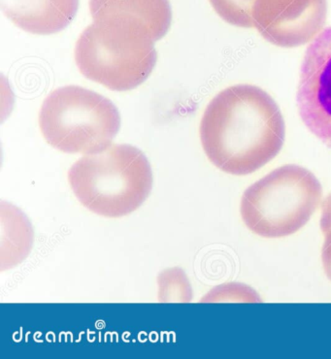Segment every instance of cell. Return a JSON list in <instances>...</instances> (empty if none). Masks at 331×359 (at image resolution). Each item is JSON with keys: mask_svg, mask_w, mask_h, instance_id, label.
Returning <instances> with one entry per match:
<instances>
[{"mask_svg": "<svg viewBox=\"0 0 331 359\" xmlns=\"http://www.w3.org/2000/svg\"><path fill=\"white\" fill-rule=\"evenodd\" d=\"M202 148L227 174L249 175L281 151L285 125L269 93L257 86L235 85L210 101L201 123Z\"/></svg>", "mask_w": 331, "mask_h": 359, "instance_id": "obj_1", "label": "cell"}, {"mask_svg": "<svg viewBox=\"0 0 331 359\" xmlns=\"http://www.w3.org/2000/svg\"><path fill=\"white\" fill-rule=\"evenodd\" d=\"M75 196L93 213L121 217L145 202L153 189V172L142 151L128 144L83 156L68 171Z\"/></svg>", "mask_w": 331, "mask_h": 359, "instance_id": "obj_2", "label": "cell"}, {"mask_svg": "<svg viewBox=\"0 0 331 359\" xmlns=\"http://www.w3.org/2000/svg\"><path fill=\"white\" fill-rule=\"evenodd\" d=\"M322 197V184L312 172L297 164H287L245 191L240 212L252 233L264 238H282L306 226Z\"/></svg>", "mask_w": 331, "mask_h": 359, "instance_id": "obj_3", "label": "cell"}, {"mask_svg": "<svg viewBox=\"0 0 331 359\" xmlns=\"http://www.w3.org/2000/svg\"><path fill=\"white\" fill-rule=\"evenodd\" d=\"M40 130L45 140L67 154L90 155L106 150L121 128L112 102L78 86L53 90L41 106Z\"/></svg>", "mask_w": 331, "mask_h": 359, "instance_id": "obj_4", "label": "cell"}, {"mask_svg": "<svg viewBox=\"0 0 331 359\" xmlns=\"http://www.w3.org/2000/svg\"><path fill=\"white\" fill-rule=\"evenodd\" d=\"M156 57L154 41L147 35L105 22L88 25L75 47L80 72L115 92L131 90L145 82Z\"/></svg>", "mask_w": 331, "mask_h": 359, "instance_id": "obj_5", "label": "cell"}, {"mask_svg": "<svg viewBox=\"0 0 331 359\" xmlns=\"http://www.w3.org/2000/svg\"><path fill=\"white\" fill-rule=\"evenodd\" d=\"M327 0H256L252 21L259 34L275 46L295 48L322 34Z\"/></svg>", "mask_w": 331, "mask_h": 359, "instance_id": "obj_6", "label": "cell"}, {"mask_svg": "<svg viewBox=\"0 0 331 359\" xmlns=\"http://www.w3.org/2000/svg\"><path fill=\"white\" fill-rule=\"evenodd\" d=\"M297 100L304 125L331 149V27L305 53Z\"/></svg>", "mask_w": 331, "mask_h": 359, "instance_id": "obj_7", "label": "cell"}, {"mask_svg": "<svg viewBox=\"0 0 331 359\" xmlns=\"http://www.w3.org/2000/svg\"><path fill=\"white\" fill-rule=\"evenodd\" d=\"M95 22L123 25L158 41L168 34L172 21L169 0H90Z\"/></svg>", "mask_w": 331, "mask_h": 359, "instance_id": "obj_8", "label": "cell"}, {"mask_svg": "<svg viewBox=\"0 0 331 359\" xmlns=\"http://www.w3.org/2000/svg\"><path fill=\"white\" fill-rule=\"evenodd\" d=\"M2 11L20 29L49 35L65 29L76 16L79 0H0Z\"/></svg>", "mask_w": 331, "mask_h": 359, "instance_id": "obj_9", "label": "cell"}, {"mask_svg": "<svg viewBox=\"0 0 331 359\" xmlns=\"http://www.w3.org/2000/svg\"><path fill=\"white\" fill-rule=\"evenodd\" d=\"M215 12L234 27H254L252 21V9L256 0H209Z\"/></svg>", "mask_w": 331, "mask_h": 359, "instance_id": "obj_10", "label": "cell"}, {"mask_svg": "<svg viewBox=\"0 0 331 359\" xmlns=\"http://www.w3.org/2000/svg\"><path fill=\"white\" fill-rule=\"evenodd\" d=\"M320 229L325 235L322 259L325 273L331 271V194L325 199L323 204Z\"/></svg>", "mask_w": 331, "mask_h": 359, "instance_id": "obj_11", "label": "cell"}, {"mask_svg": "<svg viewBox=\"0 0 331 359\" xmlns=\"http://www.w3.org/2000/svg\"><path fill=\"white\" fill-rule=\"evenodd\" d=\"M327 277L331 280V271L327 273Z\"/></svg>", "mask_w": 331, "mask_h": 359, "instance_id": "obj_12", "label": "cell"}]
</instances>
